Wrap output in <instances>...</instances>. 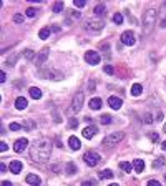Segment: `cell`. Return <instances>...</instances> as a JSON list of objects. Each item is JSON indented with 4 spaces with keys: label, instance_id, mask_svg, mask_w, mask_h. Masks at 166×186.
Returning a JSON list of instances; mask_svg holds the SVG:
<instances>
[{
    "label": "cell",
    "instance_id": "obj_1",
    "mask_svg": "<svg viewBox=\"0 0 166 186\" xmlns=\"http://www.w3.org/2000/svg\"><path fill=\"white\" fill-rule=\"evenodd\" d=\"M52 155V141L47 138H40L33 141L30 148V156L33 161H47Z\"/></svg>",
    "mask_w": 166,
    "mask_h": 186
},
{
    "label": "cell",
    "instance_id": "obj_2",
    "mask_svg": "<svg viewBox=\"0 0 166 186\" xmlns=\"http://www.w3.org/2000/svg\"><path fill=\"white\" fill-rule=\"evenodd\" d=\"M156 19H158V12L155 8L146 10V14L143 15V33L150 35L153 32V28L156 27Z\"/></svg>",
    "mask_w": 166,
    "mask_h": 186
},
{
    "label": "cell",
    "instance_id": "obj_3",
    "mask_svg": "<svg viewBox=\"0 0 166 186\" xmlns=\"http://www.w3.org/2000/svg\"><path fill=\"white\" fill-rule=\"evenodd\" d=\"M40 75L45 80H50V81H60L63 78V75L60 72H57L55 68H47V67H43L40 70Z\"/></svg>",
    "mask_w": 166,
    "mask_h": 186
},
{
    "label": "cell",
    "instance_id": "obj_4",
    "mask_svg": "<svg viewBox=\"0 0 166 186\" xmlns=\"http://www.w3.org/2000/svg\"><path fill=\"white\" fill-rule=\"evenodd\" d=\"M105 27V20L100 17H91L85 22V28L86 30H93V32H100Z\"/></svg>",
    "mask_w": 166,
    "mask_h": 186
},
{
    "label": "cell",
    "instance_id": "obj_5",
    "mask_svg": "<svg viewBox=\"0 0 166 186\" xmlns=\"http://www.w3.org/2000/svg\"><path fill=\"white\" fill-rule=\"evenodd\" d=\"M123 138H124V133H121V131L111 133V135H106L103 138V145H105V146H115V145L120 143Z\"/></svg>",
    "mask_w": 166,
    "mask_h": 186
},
{
    "label": "cell",
    "instance_id": "obj_6",
    "mask_svg": "<svg viewBox=\"0 0 166 186\" xmlns=\"http://www.w3.org/2000/svg\"><path fill=\"white\" fill-rule=\"evenodd\" d=\"M83 161L86 163L88 166H97L100 161H102V158H100V155L97 153V151H86L85 155H83Z\"/></svg>",
    "mask_w": 166,
    "mask_h": 186
},
{
    "label": "cell",
    "instance_id": "obj_7",
    "mask_svg": "<svg viewBox=\"0 0 166 186\" xmlns=\"http://www.w3.org/2000/svg\"><path fill=\"white\" fill-rule=\"evenodd\" d=\"M85 60H86V63H90V65H98L100 60H102V55H100L98 52L90 50L85 53Z\"/></svg>",
    "mask_w": 166,
    "mask_h": 186
},
{
    "label": "cell",
    "instance_id": "obj_8",
    "mask_svg": "<svg viewBox=\"0 0 166 186\" xmlns=\"http://www.w3.org/2000/svg\"><path fill=\"white\" fill-rule=\"evenodd\" d=\"M81 107H83V93L81 91H78L76 95L73 96V101H72V110L76 113V112H80L81 110Z\"/></svg>",
    "mask_w": 166,
    "mask_h": 186
},
{
    "label": "cell",
    "instance_id": "obj_9",
    "mask_svg": "<svg viewBox=\"0 0 166 186\" xmlns=\"http://www.w3.org/2000/svg\"><path fill=\"white\" fill-rule=\"evenodd\" d=\"M121 42H123V45H128V46L135 45V33H133L131 30L123 32V33H121Z\"/></svg>",
    "mask_w": 166,
    "mask_h": 186
},
{
    "label": "cell",
    "instance_id": "obj_10",
    "mask_svg": "<svg viewBox=\"0 0 166 186\" xmlns=\"http://www.w3.org/2000/svg\"><path fill=\"white\" fill-rule=\"evenodd\" d=\"M28 146V141L25 138H20V140H17V141L14 143V150H15V153H23V150H25Z\"/></svg>",
    "mask_w": 166,
    "mask_h": 186
},
{
    "label": "cell",
    "instance_id": "obj_11",
    "mask_svg": "<svg viewBox=\"0 0 166 186\" xmlns=\"http://www.w3.org/2000/svg\"><path fill=\"white\" fill-rule=\"evenodd\" d=\"M108 105H110V108H113V110H120L121 108V98H118V96H110L108 98Z\"/></svg>",
    "mask_w": 166,
    "mask_h": 186
},
{
    "label": "cell",
    "instance_id": "obj_12",
    "mask_svg": "<svg viewBox=\"0 0 166 186\" xmlns=\"http://www.w3.org/2000/svg\"><path fill=\"white\" fill-rule=\"evenodd\" d=\"M10 171L14 173V174H19L20 171H22V168H23V165H22V161H19V160H14V161H10Z\"/></svg>",
    "mask_w": 166,
    "mask_h": 186
},
{
    "label": "cell",
    "instance_id": "obj_13",
    "mask_svg": "<svg viewBox=\"0 0 166 186\" xmlns=\"http://www.w3.org/2000/svg\"><path fill=\"white\" fill-rule=\"evenodd\" d=\"M68 145H70V148L75 150V151L81 148V143H80V140L76 138V136H70L68 138Z\"/></svg>",
    "mask_w": 166,
    "mask_h": 186
},
{
    "label": "cell",
    "instance_id": "obj_14",
    "mask_svg": "<svg viewBox=\"0 0 166 186\" xmlns=\"http://www.w3.org/2000/svg\"><path fill=\"white\" fill-rule=\"evenodd\" d=\"M27 107H28V101H27L23 96H19V98L15 100V108H17V110H25Z\"/></svg>",
    "mask_w": 166,
    "mask_h": 186
},
{
    "label": "cell",
    "instance_id": "obj_15",
    "mask_svg": "<svg viewBox=\"0 0 166 186\" xmlns=\"http://www.w3.org/2000/svg\"><path fill=\"white\" fill-rule=\"evenodd\" d=\"M95 135H97V128H95V126H86L85 130H83V136H85L86 140L93 138Z\"/></svg>",
    "mask_w": 166,
    "mask_h": 186
},
{
    "label": "cell",
    "instance_id": "obj_16",
    "mask_svg": "<svg viewBox=\"0 0 166 186\" xmlns=\"http://www.w3.org/2000/svg\"><path fill=\"white\" fill-rule=\"evenodd\" d=\"M133 170H135L136 173H143V170H145V163L141 161V160H135V161H133Z\"/></svg>",
    "mask_w": 166,
    "mask_h": 186
},
{
    "label": "cell",
    "instance_id": "obj_17",
    "mask_svg": "<svg viewBox=\"0 0 166 186\" xmlns=\"http://www.w3.org/2000/svg\"><path fill=\"white\" fill-rule=\"evenodd\" d=\"M25 181H27V183H30V184H35V186H38V184H40V178L37 176V174H27Z\"/></svg>",
    "mask_w": 166,
    "mask_h": 186
},
{
    "label": "cell",
    "instance_id": "obj_18",
    "mask_svg": "<svg viewBox=\"0 0 166 186\" xmlns=\"http://www.w3.org/2000/svg\"><path fill=\"white\" fill-rule=\"evenodd\" d=\"M90 108L91 110H100V108H102V100H100L98 96L91 98V100H90Z\"/></svg>",
    "mask_w": 166,
    "mask_h": 186
},
{
    "label": "cell",
    "instance_id": "obj_19",
    "mask_svg": "<svg viewBox=\"0 0 166 186\" xmlns=\"http://www.w3.org/2000/svg\"><path fill=\"white\" fill-rule=\"evenodd\" d=\"M141 91H143V86H141L140 83H135V85L131 86V95H133V96L141 95Z\"/></svg>",
    "mask_w": 166,
    "mask_h": 186
},
{
    "label": "cell",
    "instance_id": "obj_20",
    "mask_svg": "<svg viewBox=\"0 0 166 186\" xmlns=\"http://www.w3.org/2000/svg\"><path fill=\"white\" fill-rule=\"evenodd\" d=\"M120 168H121L123 171H126V173H131L133 171V165H131V163H128V161H121L120 163Z\"/></svg>",
    "mask_w": 166,
    "mask_h": 186
},
{
    "label": "cell",
    "instance_id": "obj_21",
    "mask_svg": "<svg viewBox=\"0 0 166 186\" xmlns=\"http://www.w3.org/2000/svg\"><path fill=\"white\" fill-rule=\"evenodd\" d=\"M30 96L35 98V100H38V98L42 96V90L37 88V86H32V88H30Z\"/></svg>",
    "mask_w": 166,
    "mask_h": 186
},
{
    "label": "cell",
    "instance_id": "obj_22",
    "mask_svg": "<svg viewBox=\"0 0 166 186\" xmlns=\"http://www.w3.org/2000/svg\"><path fill=\"white\" fill-rule=\"evenodd\" d=\"M100 178L102 179H110V178H113V171L111 170H103V171H100Z\"/></svg>",
    "mask_w": 166,
    "mask_h": 186
},
{
    "label": "cell",
    "instance_id": "obj_23",
    "mask_svg": "<svg viewBox=\"0 0 166 186\" xmlns=\"http://www.w3.org/2000/svg\"><path fill=\"white\" fill-rule=\"evenodd\" d=\"M143 120H145V123H148V125H151V123H155V121H156V118H155V116H153L150 112H146V113L143 115Z\"/></svg>",
    "mask_w": 166,
    "mask_h": 186
},
{
    "label": "cell",
    "instance_id": "obj_24",
    "mask_svg": "<svg viewBox=\"0 0 166 186\" xmlns=\"http://www.w3.org/2000/svg\"><path fill=\"white\" fill-rule=\"evenodd\" d=\"M38 37H40L42 40H47V38L50 37V28H42L40 33H38Z\"/></svg>",
    "mask_w": 166,
    "mask_h": 186
},
{
    "label": "cell",
    "instance_id": "obj_25",
    "mask_svg": "<svg viewBox=\"0 0 166 186\" xmlns=\"http://www.w3.org/2000/svg\"><path fill=\"white\" fill-rule=\"evenodd\" d=\"M105 10H106V7L103 3H100V5H97V7H95V14H97V17H100L102 14H105Z\"/></svg>",
    "mask_w": 166,
    "mask_h": 186
},
{
    "label": "cell",
    "instance_id": "obj_26",
    "mask_svg": "<svg viewBox=\"0 0 166 186\" xmlns=\"http://www.w3.org/2000/svg\"><path fill=\"white\" fill-rule=\"evenodd\" d=\"M65 8V3L63 2H57L55 5H53V12H55V14H58V12H62Z\"/></svg>",
    "mask_w": 166,
    "mask_h": 186
},
{
    "label": "cell",
    "instance_id": "obj_27",
    "mask_svg": "<svg viewBox=\"0 0 166 186\" xmlns=\"http://www.w3.org/2000/svg\"><path fill=\"white\" fill-rule=\"evenodd\" d=\"M76 173V168L73 163H67V174H75Z\"/></svg>",
    "mask_w": 166,
    "mask_h": 186
},
{
    "label": "cell",
    "instance_id": "obj_28",
    "mask_svg": "<svg viewBox=\"0 0 166 186\" xmlns=\"http://www.w3.org/2000/svg\"><path fill=\"white\" fill-rule=\"evenodd\" d=\"M47 53H48V50H43L42 53L38 55V58H37V63H43L45 60H47Z\"/></svg>",
    "mask_w": 166,
    "mask_h": 186
},
{
    "label": "cell",
    "instance_id": "obj_29",
    "mask_svg": "<svg viewBox=\"0 0 166 186\" xmlns=\"http://www.w3.org/2000/svg\"><path fill=\"white\" fill-rule=\"evenodd\" d=\"M113 22L116 23V25H121V23H123V15L121 14H115L113 15Z\"/></svg>",
    "mask_w": 166,
    "mask_h": 186
},
{
    "label": "cell",
    "instance_id": "obj_30",
    "mask_svg": "<svg viewBox=\"0 0 166 186\" xmlns=\"http://www.w3.org/2000/svg\"><path fill=\"white\" fill-rule=\"evenodd\" d=\"M100 120H102V123H103V125L111 123V116H110V115H102V116H100Z\"/></svg>",
    "mask_w": 166,
    "mask_h": 186
},
{
    "label": "cell",
    "instance_id": "obj_31",
    "mask_svg": "<svg viewBox=\"0 0 166 186\" xmlns=\"http://www.w3.org/2000/svg\"><path fill=\"white\" fill-rule=\"evenodd\" d=\"M73 5H75V7H78V8H83L86 5V0H73Z\"/></svg>",
    "mask_w": 166,
    "mask_h": 186
},
{
    "label": "cell",
    "instance_id": "obj_32",
    "mask_svg": "<svg viewBox=\"0 0 166 186\" xmlns=\"http://www.w3.org/2000/svg\"><path fill=\"white\" fill-rule=\"evenodd\" d=\"M103 70H105V73H108V75H113L115 73V68L111 67V65H105Z\"/></svg>",
    "mask_w": 166,
    "mask_h": 186
},
{
    "label": "cell",
    "instance_id": "obj_33",
    "mask_svg": "<svg viewBox=\"0 0 166 186\" xmlns=\"http://www.w3.org/2000/svg\"><path fill=\"white\" fill-rule=\"evenodd\" d=\"M25 15H27V17H35V15H37V10H35L33 7H30V8H27Z\"/></svg>",
    "mask_w": 166,
    "mask_h": 186
},
{
    "label": "cell",
    "instance_id": "obj_34",
    "mask_svg": "<svg viewBox=\"0 0 166 186\" xmlns=\"http://www.w3.org/2000/svg\"><path fill=\"white\" fill-rule=\"evenodd\" d=\"M22 125H19V123H10V130L12 131H19V130H22Z\"/></svg>",
    "mask_w": 166,
    "mask_h": 186
},
{
    "label": "cell",
    "instance_id": "obj_35",
    "mask_svg": "<svg viewBox=\"0 0 166 186\" xmlns=\"http://www.w3.org/2000/svg\"><path fill=\"white\" fill-rule=\"evenodd\" d=\"M163 165H164V158H158V161L153 163V166H155V168H161Z\"/></svg>",
    "mask_w": 166,
    "mask_h": 186
},
{
    "label": "cell",
    "instance_id": "obj_36",
    "mask_svg": "<svg viewBox=\"0 0 166 186\" xmlns=\"http://www.w3.org/2000/svg\"><path fill=\"white\" fill-rule=\"evenodd\" d=\"M14 22H15V23H22V22H23V15H22V14H15Z\"/></svg>",
    "mask_w": 166,
    "mask_h": 186
},
{
    "label": "cell",
    "instance_id": "obj_37",
    "mask_svg": "<svg viewBox=\"0 0 166 186\" xmlns=\"http://www.w3.org/2000/svg\"><path fill=\"white\" fill-rule=\"evenodd\" d=\"M33 52L32 50H25V58H27V60H33Z\"/></svg>",
    "mask_w": 166,
    "mask_h": 186
},
{
    "label": "cell",
    "instance_id": "obj_38",
    "mask_svg": "<svg viewBox=\"0 0 166 186\" xmlns=\"http://www.w3.org/2000/svg\"><path fill=\"white\" fill-rule=\"evenodd\" d=\"M68 126L70 128H76V126H78V121H76L75 118H72V120H70V123H68Z\"/></svg>",
    "mask_w": 166,
    "mask_h": 186
},
{
    "label": "cell",
    "instance_id": "obj_39",
    "mask_svg": "<svg viewBox=\"0 0 166 186\" xmlns=\"http://www.w3.org/2000/svg\"><path fill=\"white\" fill-rule=\"evenodd\" d=\"M148 186H161V183L156 181V179H150V181H148Z\"/></svg>",
    "mask_w": 166,
    "mask_h": 186
},
{
    "label": "cell",
    "instance_id": "obj_40",
    "mask_svg": "<svg viewBox=\"0 0 166 186\" xmlns=\"http://www.w3.org/2000/svg\"><path fill=\"white\" fill-rule=\"evenodd\" d=\"M150 138L153 140V141H158L159 136H158V133H150Z\"/></svg>",
    "mask_w": 166,
    "mask_h": 186
},
{
    "label": "cell",
    "instance_id": "obj_41",
    "mask_svg": "<svg viewBox=\"0 0 166 186\" xmlns=\"http://www.w3.org/2000/svg\"><path fill=\"white\" fill-rule=\"evenodd\" d=\"M0 81H7V75H5V72H0Z\"/></svg>",
    "mask_w": 166,
    "mask_h": 186
},
{
    "label": "cell",
    "instance_id": "obj_42",
    "mask_svg": "<svg viewBox=\"0 0 166 186\" xmlns=\"http://www.w3.org/2000/svg\"><path fill=\"white\" fill-rule=\"evenodd\" d=\"M7 148H8V146H7V143H3V141L0 143V151H7Z\"/></svg>",
    "mask_w": 166,
    "mask_h": 186
},
{
    "label": "cell",
    "instance_id": "obj_43",
    "mask_svg": "<svg viewBox=\"0 0 166 186\" xmlns=\"http://www.w3.org/2000/svg\"><path fill=\"white\" fill-rule=\"evenodd\" d=\"M72 17H73V19H80L81 14H80V12H72Z\"/></svg>",
    "mask_w": 166,
    "mask_h": 186
},
{
    "label": "cell",
    "instance_id": "obj_44",
    "mask_svg": "<svg viewBox=\"0 0 166 186\" xmlns=\"http://www.w3.org/2000/svg\"><path fill=\"white\" fill-rule=\"evenodd\" d=\"M5 170H7V166H5V165H3V163H0V171H2V173H3Z\"/></svg>",
    "mask_w": 166,
    "mask_h": 186
},
{
    "label": "cell",
    "instance_id": "obj_45",
    "mask_svg": "<svg viewBox=\"0 0 166 186\" xmlns=\"http://www.w3.org/2000/svg\"><path fill=\"white\" fill-rule=\"evenodd\" d=\"M91 184H93L91 181H83V183H81V186H91Z\"/></svg>",
    "mask_w": 166,
    "mask_h": 186
},
{
    "label": "cell",
    "instance_id": "obj_46",
    "mask_svg": "<svg viewBox=\"0 0 166 186\" xmlns=\"http://www.w3.org/2000/svg\"><path fill=\"white\" fill-rule=\"evenodd\" d=\"M52 28H53V32H60V27H58V25H53Z\"/></svg>",
    "mask_w": 166,
    "mask_h": 186
},
{
    "label": "cell",
    "instance_id": "obj_47",
    "mask_svg": "<svg viewBox=\"0 0 166 186\" xmlns=\"http://www.w3.org/2000/svg\"><path fill=\"white\" fill-rule=\"evenodd\" d=\"M2 186H14V184H12L10 181H3V183H2Z\"/></svg>",
    "mask_w": 166,
    "mask_h": 186
},
{
    "label": "cell",
    "instance_id": "obj_48",
    "mask_svg": "<svg viewBox=\"0 0 166 186\" xmlns=\"http://www.w3.org/2000/svg\"><path fill=\"white\" fill-rule=\"evenodd\" d=\"M161 146H163V150L166 151V141H163V145H161Z\"/></svg>",
    "mask_w": 166,
    "mask_h": 186
},
{
    "label": "cell",
    "instance_id": "obj_49",
    "mask_svg": "<svg viewBox=\"0 0 166 186\" xmlns=\"http://www.w3.org/2000/svg\"><path fill=\"white\" fill-rule=\"evenodd\" d=\"M163 131L166 133V123H164V126H163Z\"/></svg>",
    "mask_w": 166,
    "mask_h": 186
},
{
    "label": "cell",
    "instance_id": "obj_50",
    "mask_svg": "<svg viewBox=\"0 0 166 186\" xmlns=\"http://www.w3.org/2000/svg\"><path fill=\"white\" fill-rule=\"evenodd\" d=\"M108 186H118V184H115V183H113V184H108Z\"/></svg>",
    "mask_w": 166,
    "mask_h": 186
},
{
    "label": "cell",
    "instance_id": "obj_51",
    "mask_svg": "<svg viewBox=\"0 0 166 186\" xmlns=\"http://www.w3.org/2000/svg\"><path fill=\"white\" fill-rule=\"evenodd\" d=\"M164 179H166V176H164Z\"/></svg>",
    "mask_w": 166,
    "mask_h": 186
}]
</instances>
